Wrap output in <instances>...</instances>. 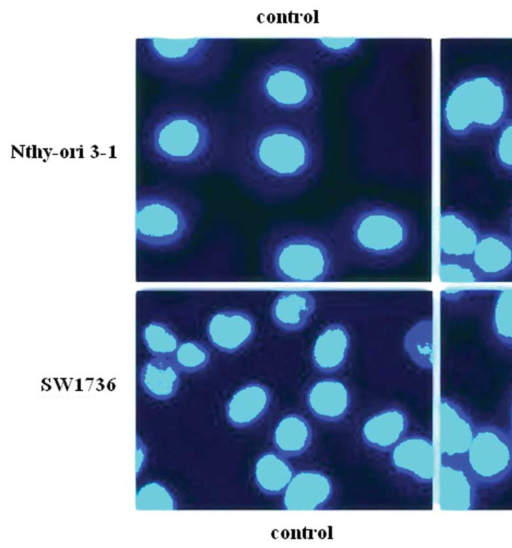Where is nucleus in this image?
<instances>
[{"label":"nucleus","instance_id":"4468645a","mask_svg":"<svg viewBox=\"0 0 512 548\" xmlns=\"http://www.w3.org/2000/svg\"><path fill=\"white\" fill-rule=\"evenodd\" d=\"M438 502L445 511H470L478 503L480 488L463 460L440 459Z\"/></svg>","mask_w":512,"mask_h":548},{"label":"nucleus","instance_id":"c756f323","mask_svg":"<svg viewBox=\"0 0 512 548\" xmlns=\"http://www.w3.org/2000/svg\"><path fill=\"white\" fill-rule=\"evenodd\" d=\"M136 508L139 510H174L177 500L167 485L160 481H149L136 492Z\"/></svg>","mask_w":512,"mask_h":548},{"label":"nucleus","instance_id":"393cba45","mask_svg":"<svg viewBox=\"0 0 512 548\" xmlns=\"http://www.w3.org/2000/svg\"><path fill=\"white\" fill-rule=\"evenodd\" d=\"M295 474L292 464L277 451L262 453L255 461L253 479L265 495L283 494Z\"/></svg>","mask_w":512,"mask_h":548},{"label":"nucleus","instance_id":"7c9ffc66","mask_svg":"<svg viewBox=\"0 0 512 548\" xmlns=\"http://www.w3.org/2000/svg\"><path fill=\"white\" fill-rule=\"evenodd\" d=\"M439 278L444 283L481 282L469 259L440 258Z\"/></svg>","mask_w":512,"mask_h":548},{"label":"nucleus","instance_id":"72a5a7b5","mask_svg":"<svg viewBox=\"0 0 512 548\" xmlns=\"http://www.w3.org/2000/svg\"><path fill=\"white\" fill-rule=\"evenodd\" d=\"M508 430L512 436V396H511L510 405H509V429Z\"/></svg>","mask_w":512,"mask_h":548},{"label":"nucleus","instance_id":"c85d7f7f","mask_svg":"<svg viewBox=\"0 0 512 548\" xmlns=\"http://www.w3.org/2000/svg\"><path fill=\"white\" fill-rule=\"evenodd\" d=\"M171 358L182 373L193 374L208 366L211 353L203 342L186 340L179 343Z\"/></svg>","mask_w":512,"mask_h":548},{"label":"nucleus","instance_id":"cd10ccee","mask_svg":"<svg viewBox=\"0 0 512 548\" xmlns=\"http://www.w3.org/2000/svg\"><path fill=\"white\" fill-rule=\"evenodd\" d=\"M146 350L154 357H172L179 339L170 326L160 321H150L141 329Z\"/></svg>","mask_w":512,"mask_h":548},{"label":"nucleus","instance_id":"5701e85b","mask_svg":"<svg viewBox=\"0 0 512 548\" xmlns=\"http://www.w3.org/2000/svg\"><path fill=\"white\" fill-rule=\"evenodd\" d=\"M181 373L171 357L151 356L140 367L138 381L149 397L166 401L177 394Z\"/></svg>","mask_w":512,"mask_h":548},{"label":"nucleus","instance_id":"39448f33","mask_svg":"<svg viewBox=\"0 0 512 548\" xmlns=\"http://www.w3.org/2000/svg\"><path fill=\"white\" fill-rule=\"evenodd\" d=\"M258 260L266 279L284 283L337 281L350 268L327 222L275 223L260 239Z\"/></svg>","mask_w":512,"mask_h":548},{"label":"nucleus","instance_id":"2eb2a0df","mask_svg":"<svg viewBox=\"0 0 512 548\" xmlns=\"http://www.w3.org/2000/svg\"><path fill=\"white\" fill-rule=\"evenodd\" d=\"M351 350V334L341 321L324 326L316 335L310 350L313 368L324 375L339 372L346 365Z\"/></svg>","mask_w":512,"mask_h":548},{"label":"nucleus","instance_id":"bb28decb","mask_svg":"<svg viewBox=\"0 0 512 548\" xmlns=\"http://www.w3.org/2000/svg\"><path fill=\"white\" fill-rule=\"evenodd\" d=\"M490 328L494 338L512 350V289L495 294L490 311Z\"/></svg>","mask_w":512,"mask_h":548},{"label":"nucleus","instance_id":"20e7f679","mask_svg":"<svg viewBox=\"0 0 512 548\" xmlns=\"http://www.w3.org/2000/svg\"><path fill=\"white\" fill-rule=\"evenodd\" d=\"M327 224L349 267L395 268L412 256L419 243L411 214L381 198H359Z\"/></svg>","mask_w":512,"mask_h":548},{"label":"nucleus","instance_id":"7ed1b4c3","mask_svg":"<svg viewBox=\"0 0 512 548\" xmlns=\"http://www.w3.org/2000/svg\"><path fill=\"white\" fill-rule=\"evenodd\" d=\"M236 111L264 118H319L324 108L323 72L279 43L245 72Z\"/></svg>","mask_w":512,"mask_h":548},{"label":"nucleus","instance_id":"f03ea898","mask_svg":"<svg viewBox=\"0 0 512 548\" xmlns=\"http://www.w3.org/2000/svg\"><path fill=\"white\" fill-rule=\"evenodd\" d=\"M232 113L202 98L176 94L157 101L142 123L138 145L153 165L177 173L224 170Z\"/></svg>","mask_w":512,"mask_h":548},{"label":"nucleus","instance_id":"1a4fd4ad","mask_svg":"<svg viewBox=\"0 0 512 548\" xmlns=\"http://www.w3.org/2000/svg\"><path fill=\"white\" fill-rule=\"evenodd\" d=\"M463 461L479 487L490 488L512 475V436L498 425L476 428Z\"/></svg>","mask_w":512,"mask_h":548},{"label":"nucleus","instance_id":"f3484780","mask_svg":"<svg viewBox=\"0 0 512 548\" xmlns=\"http://www.w3.org/2000/svg\"><path fill=\"white\" fill-rule=\"evenodd\" d=\"M333 496L331 478L318 470L296 472L282 495L285 510H318Z\"/></svg>","mask_w":512,"mask_h":548},{"label":"nucleus","instance_id":"9d476101","mask_svg":"<svg viewBox=\"0 0 512 548\" xmlns=\"http://www.w3.org/2000/svg\"><path fill=\"white\" fill-rule=\"evenodd\" d=\"M279 43L291 48L323 73L344 68L365 57L371 39L359 37H292Z\"/></svg>","mask_w":512,"mask_h":548},{"label":"nucleus","instance_id":"f257e3e1","mask_svg":"<svg viewBox=\"0 0 512 548\" xmlns=\"http://www.w3.org/2000/svg\"><path fill=\"white\" fill-rule=\"evenodd\" d=\"M326 159L322 117L264 118L232 112L224 170L266 203L299 198L321 179Z\"/></svg>","mask_w":512,"mask_h":548},{"label":"nucleus","instance_id":"4be33fe9","mask_svg":"<svg viewBox=\"0 0 512 548\" xmlns=\"http://www.w3.org/2000/svg\"><path fill=\"white\" fill-rule=\"evenodd\" d=\"M409 429L407 413L398 407H389L369 416L361 427V438L369 448L390 451Z\"/></svg>","mask_w":512,"mask_h":548},{"label":"nucleus","instance_id":"a211bd4d","mask_svg":"<svg viewBox=\"0 0 512 548\" xmlns=\"http://www.w3.org/2000/svg\"><path fill=\"white\" fill-rule=\"evenodd\" d=\"M318 306L317 296L308 290H285L271 301L269 315L273 325L284 333H297L311 322Z\"/></svg>","mask_w":512,"mask_h":548},{"label":"nucleus","instance_id":"0eeeda50","mask_svg":"<svg viewBox=\"0 0 512 548\" xmlns=\"http://www.w3.org/2000/svg\"><path fill=\"white\" fill-rule=\"evenodd\" d=\"M202 213V205L190 191L168 184L137 188L135 238L150 249H169L190 237Z\"/></svg>","mask_w":512,"mask_h":548},{"label":"nucleus","instance_id":"9b49d317","mask_svg":"<svg viewBox=\"0 0 512 548\" xmlns=\"http://www.w3.org/2000/svg\"><path fill=\"white\" fill-rule=\"evenodd\" d=\"M206 336L220 352L237 353L255 338L257 323L251 312L241 308H223L213 312L206 323Z\"/></svg>","mask_w":512,"mask_h":548},{"label":"nucleus","instance_id":"2f4dec72","mask_svg":"<svg viewBox=\"0 0 512 548\" xmlns=\"http://www.w3.org/2000/svg\"><path fill=\"white\" fill-rule=\"evenodd\" d=\"M494 153L497 163L504 170L512 173V119L503 124L499 131Z\"/></svg>","mask_w":512,"mask_h":548},{"label":"nucleus","instance_id":"6e6552de","mask_svg":"<svg viewBox=\"0 0 512 548\" xmlns=\"http://www.w3.org/2000/svg\"><path fill=\"white\" fill-rule=\"evenodd\" d=\"M504 85L490 75H475L458 81L447 93L442 107L445 129L455 137L500 126L508 113Z\"/></svg>","mask_w":512,"mask_h":548},{"label":"nucleus","instance_id":"ddd939ff","mask_svg":"<svg viewBox=\"0 0 512 548\" xmlns=\"http://www.w3.org/2000/svg\"><path fill=\"white\" fill-rule=\"evenodd\" d=\"M395 471L417 483L431 484L436 476V450L432 439L420 434L406 435L390 451Z\"/></svg>","mask_w":512,"mask_h":548},{"label":"nucleus","instance_id":"412c9836","mask_svg":"<svg viewBox=\"0 0 512 548\" xmlns=\"http://www.w3.org/2000/svg\"><path fill=\"white\" fill-rule=\"evenodd\" d=\"M272 402L270 388L257 381L241 385L225 404L227 422L235 428H247L259 421Z\"/></svg>","mask_w":512,"mask_h":548},{"label":"nucleus","instance_id":"b1692460","mask_svg":"<svg viewBox=\"0 0 512 548\" xmlns=\"http://www.w3.org/2000/svg\"><path fill=\"white\" fill-rule=\"evenodd\" d=\"M309 421L297 413L282 416L272 433V443L277 452L285 457H297L305 453L312 442Z\"/></svg>","mask_w":512,"mask_h":548},{"label":"nucleus","instance_id":"dca6fc26","mask_svg":"<svg viewBox=\"0 0 512 548\" xmlns=\"http://www.w3.org/2000/svg\"><path fill=\"white\" fill-rule=\"evenodd\" d=\"M469 261L481 282L507 277L512 273V238L498 232L482 233Z\"/></svg>","mask_w":512,"mask_h":548},{"label":"nucleus","instance_id":"f8f14e48","mask_svg":"<svg viewBox=\"0 0 512 548\" xmlns=\"http://www.w3.org/2000/svg\"><path fill=\"white\" fill-rule=\"evenodd\" d=\"M439 449L441 459L463 460L477 425L456 400L442 396L439 402Z\"/></svg>","mask_w":512,"mask_h":548},{"label":"nucleus","instance_id":"f704fd0d","mask_svg":"<svg viewBox=\"0 0 512 548\" xmlns=\"http://www.w3.org/2000/svg\"><path fill=\"white\" fill-rule=\"evenodd\" d=\"M509 230H510V235L509 236L512 238V215H511V218H510Z\"/></svg>","mask_w":512,"mask_h":548},{"label":"nucleus","instance_id":"423d86ee","mask_svg":"<svg viewBox=\"0 0 512 548\" xmlns=\"http://www.w3.org/2000/svg\"><path fill=\"white\" fill-rule=\"evenodd\" d=\"M238 40L228 37L137 38V68L178 85L205 87L220 81L231 67Z\"/></svg>","mask_w":512,"mask_h":548},{"label":"nucleus","instance_id":"6ab92c4d","mask_svg":"<svg viewBox=\"0 0 512 548\" xmlns=\"http://www.w3.org/2000/svg\"><path fill=\"white\" fill-rule=\"evenodd\" d=\"M310 413L320 421H341L349 412L351 394L348 385L336 377L319 378L312 382L305 395Z\"/></svg>","mask_w":512,"mask_h":548},{"label":"nucleus","instance_id":"a878e982","mask_svg":"<svg viewBox=\"0 0 512 548\" xmlns=\"http://www.w3.org/2000/svg\"><path fill=\"white\" fill-rule=\"evenodd\" d=\"M403 350L419 369L431 371L434 367L433 320L425 317L417 320L403 337Z\"/></svg>","mask_w":512,"mask_h":548},{"label":"nucleus","instance_id":"aec40b11","mask_svg":"<svg viewBox=\"0 0 512 548\" xmlns=\"http://www.w3.org/2000/svg\"><path fill=\"white\" fill-rule=\"evenodd\" d=\"M481 234L478 227L462 213L442 211L439 223L440 258L469 259Z\"/></svg>","mask_w":512,"mask_h":548},{"label":"nucleus","instance_id":"473e14b6","mask_svg":"<svg viewBox=\"0 0 512 548\" xmlns=\"http://www.w3.org/2000/svg\"><path fill=\"white\" fill-rule=\"evenodd\" d=\"M148 461V447L145 441L137 434L136 435V460L135 470L136 478H139L146 467Z\"/></svg>","mask_w":512,"mask_h":548}]
</instances>
